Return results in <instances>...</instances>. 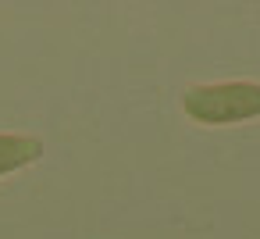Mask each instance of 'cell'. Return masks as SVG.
Returning a JSON list of instances; mask_svg holds the SVG:
<instances>
[{"instance_id":"obj_1","label":"cell","mask_w":260,"mask_h":239,"mask_svg":"<svg viewBox=\"0 0 260 239\" xmlns=\"http://www.w3.org/2000/svg\"><path fill=\"white\" fill-rule=\"evenodd\" d=\"M182 107L200 125H235L260 118V82H210L192 86Z\"/></svg>"},{"instance_id":"obj_2","label":"cell","mask_w":260,"mask_h":239,"mask_svg":"<svg viewBox=\"0 0 260 239\" xmlns=\"http://www.w3.org/2000/svg\"><path fill=\"white\" fill-rule=\"evenodd\" d=\"M43 139L36 136H18V132H0V175H11L32 161H40Z\"/></svg>"}]
</instances>
